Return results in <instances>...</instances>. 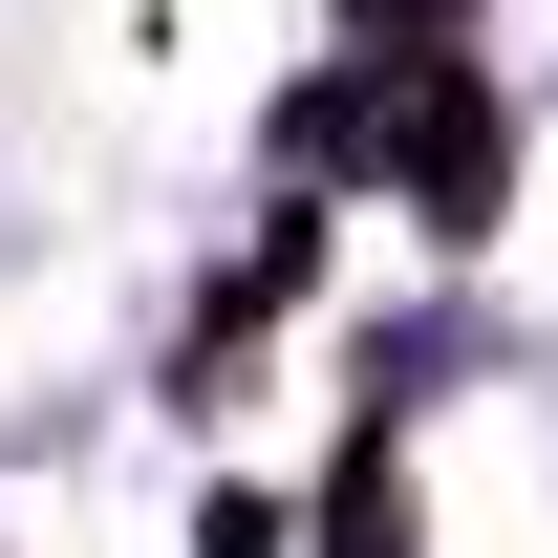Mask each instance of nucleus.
Masks as SVG:
<instances>
[{
    "label": "nucleus",
    "mask_w": 558,
    "mask_h": 558,
    "mask_svg": "<svg viewBox=\"0 0 558 558\" xmlns=\"http://www.w3.org/2000/svg\"><path fill=\"white\" fill-rule=\"evenodd\" d=\"M323 558H409V451L344 429V473H323Z\"/></svg>",
    "instance_id": "nucleus-2"
},
{
    "label": "nucleus",
    "mask_w": 558,
    "mask_h": 558,
    "mask_svg": "<svg viewBox=\"0 0 558 558\" xmlns=\"http://www.w3.org/2000/svg\"><path fill=\"white\" fill-rule=\"evenodd\" d=\"M387 172H409L429 236H494V194H515V108H494L473 65H387Z\"/></svg>",
    "instance_id": "nucleus-1"
},
{
    "label": "nucleus",
    "mask_w": 558,
    "mask_h": 558,
    "mask_svg": "<svg viewBox=\"0 0 558 558\" xmlns=\"http://www.w3.org/2000/svg\"><path fill=\"white\" fill-rule=\"evenodd\" d=\"M344 22H365V65H473V44H451L473 0H344Z\"/></svg>",
    "instance_id": "nucleus-3"
}]
</instances>
